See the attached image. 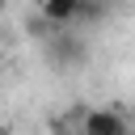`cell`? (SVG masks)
Segmentation results:
<instances>
[{"label": "cell", "instance_id": "1", "mask_svg": "<svg viewBox=\"0 0 135 135\" xmlns=\"http://www.w3.org/2000/svg\"><path fill=\"white\" fill-rule=\"evenodd\" d=\"M42 51H46V59H51L55 68H80V63L89 59V42H84L80 30H55V34L42 42Z\"/></svg>", "mask_w": 135, "mask_h": 135}, {"label": "cell", "instance_id": "2", "mask_svg": "<svg viewBox=\"0 0 135 135\" xmlns=\"http://www.w3.org/2000/svg\"><path fill=\"white\" fill-rule=\"evenodd\" d=\"M80 135H131V127H127V118H122L118 110L93 105V110L84 114V122H80Z\"/></svg>", "mask_w": 135, "mask_h": 135}]
</instances>
